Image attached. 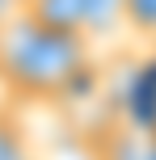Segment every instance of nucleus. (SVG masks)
Returning a JSON list of instances; mask_svg holds the SVG:
<instances>
[{"mask_svg":"<svg viewBox=\"0 0 156 160\" xmlns=\"http://www.w3.org/2000/svg\"><path fill=\"white\" fill-rule=\"evenodd\" d=\"M89 72V38L55 34L17 13L0 30V84L21 101H55Z\"/></svg>","mask_w":156,"mask_h":160,"instance_id":"nucleus-1","label":"nucleus"},{"mask_svg":"<svg viewBox=\"0 0 156 160\" xmlns=\"http://www.w3.org/2000/svg\"><path fill=\"white\" fill-rule=\"evenodd\" d=\"M17 13L42 30L89 38V0H17Z\"/></svg>","mask_w":156,"mask_h":160,"instance_id":"nucleus-2","label":"nucleus"},{"mask_svg":"<svg viewBox=\"0 0 156 160\" xmlns=\"http://www.w3.org/2000/svg\"><path fill=\"white\" fill-rule=\"evenodd\" d=\"M0 160H34L30 135L8 105H0Z\"/></svg>","mask_w":156,"mask_h":160,"instance_id":"nucleus-3","label":"nucleus"},{"mask_svg":"<svg viewBox=\"0 0 156 160\" xmlns=\"http://www.w3.org/2000/svg\"><path fill=\"white\" fill-rule=\"evenodd\" d=\"M123 25L139 38H156V0H123Z\"/></svg>","mask_w":156,"mask_h":160,"instance_id":"nucleus-4","label":"nucleus"},{"mask_svg":"<svg viewBox=\"0 0 156 160\" xmlns=\"http://www.w3.org/2000/svg\"><path fill=\"white\" fill-rule=\"evenodd\" d=\"M13 17H17V0H0V30H4Z\"/></svg>","mask_w":156,"mask_h":160,"instance_id":"nucleus-5","label":"nucleus"},{"mask_svg":"<svg viewBox=\"0 0 156 160\" xmlns=\"http://www.w3.org/2000/svg\"><path fill=\"white\" fill-rule=\"evenodd\" d=\"M139 160H156V131H152V135H148V143L139 148Z\"/></svg>","mask_w":156,"mask_h":160,"instance_id":"nucleus-6","label":"nucleus"}]
</instances>
